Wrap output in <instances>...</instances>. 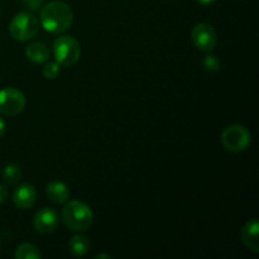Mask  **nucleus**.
<instances>
[{"mask_svg":"<svg viewBox=\"0 0 259 259\" xmlns=\"http://www.w3.org/2000/svg\"><path fill=\"white\" fill-rule=\"evenodd\" d=\"M39 30V20L34 14L28 12L18 13L9 24V33L13 39L27 42L32 39Z\"/></svg>","mask_w":259,"mask_h":259,"instance_id":"20e7f679","label":"nucleus"},{"mask_svg":"<svg viewBox=\"0 0 259 259\" xmlns=\"http://www.w3.org/2000/svg\"><path fill=\"white\" fill-rule=\"evenodd\" d=\"M61 215L65 227L72 232H85L94 222V214L90 206L78 200H68Z\"/></svg>","mask_w":259,"mask_h":259,"instance_id":"f03ea898","label":"nucleus"},{"mask_svg":"<svg viewBox=\"0 0 259 259\" xmlns=\"http://www.w3.org/2000/svg\"><path fill=\"white\" fill-rule=\"evenodd\" d=\"M13 201L19 209H30L37 201V190L30 184L19 185L13 194Z\"/></svg>","mask_w":259,"mask_h":259,"instance_id":"1a4fd4ad","label":"nucleus"},{"mask_svg":"<svg viewBox=\"0 0 259 259\" xmlns=\"http://www.w3.org/2000/svg\"><path fill=\"white\" fill-rule=\"evenodd\" d=\"M242 242L253 253H259V223L257 219H252L244 224L240 232Z\"/></svg>","mask_w":259,"mask_h":259,"instance_id":"9d476101","label":"nucleus"},{"mask_svg":"<svg viewBox=\"0 0 259 259\" xmlns=\"http://www.w3.org/2000/svg\"><path fill=\"white\" fill-rule=\"evenodd\" d=\"M191 39L197 50L202 51V52H210L217 47V30L207 23H199L192 28Z\"/></svg>","mask_w":259,"mask_h":259,"instance_id":"0eeeda50","label":"nucleus"},{"mask_svg":"<svg viewBox=\"0 0 259 259\" xmlns=\"http://www.w3.org/2000/svg\"><path fill=\"white\" fill-rule=\"evenodd\" d=\"M15 259H40L42 253L37 245L32 243H23L15 249Z\"/></svg>","mask_w":259,"mask_h":259,"instance_id":"4468645a","label":"nucleus"},{"mask_svg":"<svg viewBox=\"0 0 259 259\" xmlns=\"http://www.w3.org/2000/svg\"><path fill=\"white\" fill-rule=\"evenodd\" d=\"M73 23V12L66 3L55 0L42 8L39 14V24L43 29L52 34L66 32Z\"/></svg>","mask_w":259,"mask_h":259,"instance_id":"f257e3e1","label":"nucleus"},{"mask_svg":"<svg viewBox=\"0 0 259 259\" xmlns=\"http://www.w3.org/2000/svg\"><path fill=\"white\" fill-rule=\"evenodd\" d=\"M5 131H7V124H5L4 119L0 116V138L5 134Z\"/></svg>","mask_w":259,"mask_h":259,"instance_id":"6ab92c4d","label":"nucleus"},{"mask_svg":"<svg viewBox=\"0 0 259 259\" xmlns=\"http://www.w3.org/2000/svg\"><path fill=\"white\" fill-rule=\"evenodd\" d=\"M27 104V99L19 89L5 88L0 90V114L5 116H15L22 113Z\"/></svg>","mask_w":259,"mask_h":259,"instance_id":"423d86ee","label":"nucleus"},{"mask_svg":"<svg viewBox=\"0 0 259 259\" xmlns=\"http://www.w3.org/2000/svg\"><path fill=\"white\" fill-rule=\"evenodd\" d=\"M68 248H70V252L72 253V255L83 257L85 254H88L89 249H90V242H89L88 237L82 234L73 235L68 242Z\"/></svg>","mask_w":259,"mask_h":259,"instance_id":"ddd939ff","label":"nucleus"},{"mask_svg":"<svg viewBox=\"0 0 259 259\" xmlns=\"http://www.w3.org/2000/svg\"><path fill=\"white\" fill-rule=\"evenodd\" d=\"M25 56H27V58L30 62L40 65V63L47 62L51 56V52L45 43L35 42L28 46L27 50H25Z\"/></svg>","mask_w":259,"mask_h":259,"instance_id":"f8f14e48","label":"nucleus"},{"mask_svg":"<svg viewBox=\"0 0 259 259\" xmlns=\"http://www.w3.org/2000/svg\"><path fill=\"white\" fill-rule=\"evenodd\" d=\"M8 200V189L4 185H0V205Z\"/></svg>","mask_w":259,"mask_h":259,"instance_id":"a211bd4d","label":"nucleus"},{"mask_svg":"<svg viewBox=\"0 0 259 259\" xmlns=\"http://www.w3.org/2000/svg\"><path fill=\"white\" fill-rule=\"evenodd\" d=\"M46 195H47L48 200L53 204L62 205L70 200V190L68 186L62 181H57L53 180L46 187Z\"/></svg>","mask_w":259,"mask_h":259,"instance_id":"9b49d317","label":"nucleus"},{"mask_svg":"<svg viewBox=\"0 0 259 259\" xmlns=\"http://www.w3.org/2000/svg\"><path fill=\"white\" fill-rule=\"evenodd\" d=\"M220 141L228 152L240 153L252 143V133L242 124H232L223 131Z\"/></svg>","mask_w":259,"mask_h":259,"instance_id":"7ed1b4c3","label":"nucleus"},{"mask_svg":"<svg viewBox=\"0 0 259 259\" xmlns=\"http://www.w3.org/2000/svg\"><path fill=\"white\" fill-rule=\"evenodd\" d=\"M53 55L61 66L71 67L80 60V43L71 35H61L53 42Z\"/></svg>","mask_w":259,"mask_h":259,"instance_id":"39448f33","label":"nucleus"},{"mask_svg":"<svg viewBox=\"0 0 259 259\" xmlns=\"http://www.w3.org/2000/svg\"><path fill=\"white\" fill-rule=\"evenodd\" d=\"M33 227L40 234H50L58 227V215L52 207H43L33 219Z\"/></svg>","mask_w":259,"mask_h":259,"instance_id":"6e6552de","label":"nucleus"},{"mask_svg":"<svg viewBox=\"0 0 259 259\" xmlns=\"http://www.w3.org/2000/svg\"><path fill=\"white\" fill-rule=\"evenodd\" d=\"M196 2L199 3V4H201L202 7H210V5L214 4L217 0H196Z\"/></svg>","mask_w":259,"mask_h":259,"instance_id":"aec40b11","label":"nucleus"},{"mask_svg":"<svg viewBox=\"0 0 259 259\" xmlns=\"http://www.w3.org/2000/svg\"><path fill=\"white\" fill-rule=\"evenodd\" d=\"M204 67L206 71L210 72H217L220 70V61L215 56H206L204 58Z\"/></svg>","mask_w":259,"mask_h":259,"instance_id":"f3484780","label":"nucleus"},{"mask_svg":"<svg viewBox=\"0 0 259 259\" xmlns=\"http://www.w3.org/2000/svg\"><path fill=\"white\" fill-rule=\"evenodd\" d=\"M43 76H45L47 80H55L58 77V75L61 73V65L57 61H51V62H46V65L43 66L42 70Z\"/></svg>","mask_w":259,"mask_h":259,"instance_id":"dca6fc26","label":"nucleus"},{"mask_svg":"<svg viewBox=\"0 0 259 259\" xmlns=\"http://www.w3.org/2000/svg\"><path fill=\"white\" fill-rule=\"evenodd\" d=\"M100 258H109V259H111L113 257H111V255H109V254H98V255H96V259H100Z\"/></svg>","mask_w":259,"mask_h":259,"instance_id":"412c9836","label":"nucleus"},{"mask_svg":"<svg viewBox=\"0 0 259 259\" xmlns=\"http://www.w3.org/2000/svg\"><path fill=\"white\" fill-rule=\"evenodd\" d=\"M2 179L5 184L15 185L17 182L20 181V179H22V169H20V167L15 163L8 164V166H5L4 169H3Z\"/></svg>","mask_w":259,"mask_h":259,"instance_id":"2eb2a0df","label":"nucleus"}]
</instances>
